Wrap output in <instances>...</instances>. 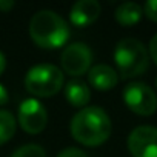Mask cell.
Segmentation results:
<instances>
[{
    "mask_svg": "<svg viewBox=\"0 0 157 157\" xmlns=\"http://www.w3.org/2000/svg\"><path fill=\"white\" fill-rule=\"evenodd\" d=\"M69 131L78 143L85 146H99L109 139L113 123L105 109L86 106L71 119Z\"/></svg>",
    "mask_w": 157,
    "mask_h": 157,
    "instance_id": "obj_1",
    "label": "cell"
},
{
    "mask_svg": "<svg viewBox=\"0 0 157 157\" xmlns=\"http://www.w3.org/2000/svg\"><path fill=\"white\" fill-rule=\"evenodd\" d=\"M68 23L54 11L42 10L29 22V36L33 42L43 49H57L69 39Z\"/></svg>",
    "mask_w": 157,
    "mask_h": 157,
    "instance_id": "obj_2",
    "label": "cell"
},
{
    "mask_svg": "<svg viewBox=\"0 0 157 157\" xmlns=\"http://www.w3.org/2000/svg\"><path fill=\"white\" fill-rule=\"evenodd\" d=\"M114 62L122 78H132L148 69L149 54L137 39H122L114 49Z\"/></svg>",
    "mask_w": 157,
    "mask_h": 157,
    "instance_id": "obj_3",
    "label": "cell"
},
{
    "mask_svg": "<svg viewBox=\"0 0 157 157\" xmlns=\"http://www.w3.org/2000/svg\"><path fill=\"white\" fill-rule=\"evenodd\" d=\"M63 86L62 71L49 63L33 66L25 75V88L36 97H49L57 94Z\"/></svg>",
    "mask_w": 157,
    "mask_h": 157,
    "instance_id": "obj_4",
    "label": "cell"
},
{
    "mask_svg": "<svg viewBox=\"0 0 157 157\" xmlns=\"http://www.w3.org/2000/svg\"><path fill=\"white\" fill-rule=\"evenodd\" d=\"M125 105L139 116H152L157 109V96L151 86L142 82H134L123 90Z\"/></svg>",
    "mask_w": 157,
    "mask_h": 157,
    "instance_id": "obj_5",
    "label": "cell"
},
{
    "mask_svg": "<svg viewBox=\"0 0 157 157\" xmlns=\"http://www.w3.org/2000/svg\"><path fill=\"white\" fill-rule=\"evenodd\" d=\"M60 63L66 74L72 77L83 75L86 71L91 69L93 51L85 43H71L63 49L60 56Z\"/></svg>",
    "mask_w": 157,
    "mask_h": 157,
    "instance_id": "obj_6",
    "label": "cell"
},
{
    "mask_svg": "<svg viewBox=\"0 0 157 157\" xmlns=\"http://www.w3.org/2000/svg\"><path fill=\"white\" fill-rule=\"evenodd\" d=\"M48 113L37 99H25L19 106V125L28 134H39L46 128Z\"/></svg>",
    "mask_w": 157,
    "mask_h": 157,
    "instance_id": "obj_7",
    "label": "cell"
},
{
    "mask_svg": "<svg viewBox=\"0 0 157 157\" xmlns=\"http://www.w3.org/2000/svg\"><path fill=\"white\" fill-rule=\"evenodd\" d=\"M128 149L132 157H157V128H134L128 136Z\"/></svg>",
    "mask_w": 157,
    "mask_h": 157,
    "instance_id": "obj_8",
    "label": "cell"
},
{
    "mask_svg": "<svg viewBox=\"0 0 157 157\" xmlns=\"http://www.w3.org/2000/svg\"><path fill=\"white\" fill-rule=\"evenodd\" d=\"M102 6L97 0H80L72 5L69 11V20L77 28L93 25L100 16Z\"/></svg>",
    "mask_w": 157,
    "mask_h": 157,
    "instance_id": "obj_9",
    "label": "cell"
},
{
    "mask_svg": "<svg viewBox=\"0 0 157 157\" xmlns=\"http://www.w3.org/2000/svg\"><path fill=\"white\" fill-rule=\"evenodd\" d=\"M88 82L93 88H96L99 91H108L117 85L119 74L109 65L99 63V65H94L88 71Z\"/></svg>",
    "mask_w": 157,
    "mask_h": 157,
    "instance_id": "obj_10",
    "label": "cell"
},
{
    "mask_svg": "<svg viewBox=\"0 0 157 157\" xmlns=\"http://www.w3.org/2000/svg\"><path fill=\"white\" fill-rule=\"evenodd\" d=\"M65 97L69 105H72L75 108H83L91 99V91L85 82L71 80L65 86Z\"/></svg>",
    "mask_w": 157,
    "mask_h": 157,
    "instance_id": "obj_11",
    "label": "cell"
},
{
    "mask_svg": "<svg viewBox=\"0 0 157 157\" xmlns=\"http://www.w3.org/2000/svg\"><path fill=\"white\" fill-rule=\"evenodd\" d=\"M142 14H143V8L136 2H125L119 5L114 13L117 23L122 26H134L136 23L140 22Z\"/></svg>",
    "mask_w": 157,
    "mask_h": 157,
    "instance_id": "obj_12",
    "label": "cell"
},
{
    "mask_svg": "<svg viewBox=\"0 0 157 157\" xmlns=\"http://www.w3.org/2000/svg\"><path fill=\"white\" fill-rule=\"evenodd\" d=\"M16 117L6 109H0V145H5L16 134Z\"/></svg>",
    "mask_w": 157,
    "mask_h": 157,
    "instance_id": "obj_13",
    "label": "cell"
},
{
    "mask_svg": "<svg viewBox=\"0 0 157 157\" xmlns=\"http://www.w3.org/2000/svg\"><path fill=\"white\" fill-rule=\"evenodd\" d=\"M11 157H46V152L40 145L28 143V145H23V146L17 148L13 152Z\"/></svg>",
    "mask_w": 157,
    "mask_h": 157,
    "instance_id": "obj_14",
    "label": "cell"
},
{
    "mask_svg": "<svg viewBox=\"0 0 157 157\" xmlns=\"http://www.w3.org/2000/svg\"><path fill=\"white\" fill-rule=\"evenodd\" d=\"M143 14L149 20L157 22V0H148L143 5Z\"/></svg>",
    "mask_w": 157,
    "mask_h": 157,
    "instance_id": "obj_15",
    "label": "cell"
},
{
    "mask_svg": "<svg viewBox=\"0 0 157 157\" xmlns=\"http://www.w3.org/2000/svg\"><path fill=\"white\" fill-rule=\"evenodd\" d=\"M57 157H86V154L78 148H66L57 154Z\"/></svg>",
    "mask_w": 157,
    "mask_h": 157,
    "instance_id": "obj_16",
    "label": "cell"
},
{
    "mask_svg": "<svg viewBox=\"0 0 157 157\" xmlns=\"http://www.w3.org/2000/svg\"><path fill=\"white\" fill-rule=\"evenodd\" d=\"M148 54L152 59V62L157 65V34L152 36V39L149 40V48H148Z\"/></svg>",
    "mask_w": 157,
    "mask_h": 157,
    "instance_id": "obj_17",
    "label": "cell"
},
{
    "mask_svg": "<svg viewBox=\"0 0 157 157\" xmlns=\"http://www.w3.org/2000/svg\"><path fill=\"white\" fill-rule=\"evenodd\" d=\"M8 100H10V94H8L6 88L0 83V106L5 105V103H8Z\"/></svg>",
    "mask_w": 157,
    "mask_h": 157,
    "instance_id": "obj_18",
    "label": "cell"
},
{
    "mask_svg": "<svg viewBox=\"0 0 157 157\" xmlns=\"http://www.w3.org/2000/svg\"><path fill=\"white\" fill-rule=\"evenodd\" d=\"M13 8H14V2H11V0H0V11L2 13H8Z\"/></svg>",
    "mask_w": 157,
    "mask_h": 157,
    "instance_id": "obj_19",
    "label": "cell"
},
{
    "mask_svg": "<svg viewBox=\"0 0 157 157\" xmlns=\"http://www.w3.org/2000/svg\"><path fill=\"white\" fill-rule=\"evenodd\" d=\"M5 68H6V59H5V56L2 52H0V75L3 74Z\"/></svg>",
    "mask_w": 157,
    "mask_h": 157,
    "instance_id": "obj_20",
    "label": "cell"
},
{
    "mask_svg": "<svg viewBox=\"0 0 157 157\" xmlns=\"http://www.w3.org/2000/svg\"><path fill=\"white\" fill-rule=\"evenodd\" d=\"M155 88H157V78H155Z\"/></svg>",
    "mask_w": 157,
    "mask_h": 157,
    "instance_id": "obj_21",
    "label": "cell"
}]
</instances>
